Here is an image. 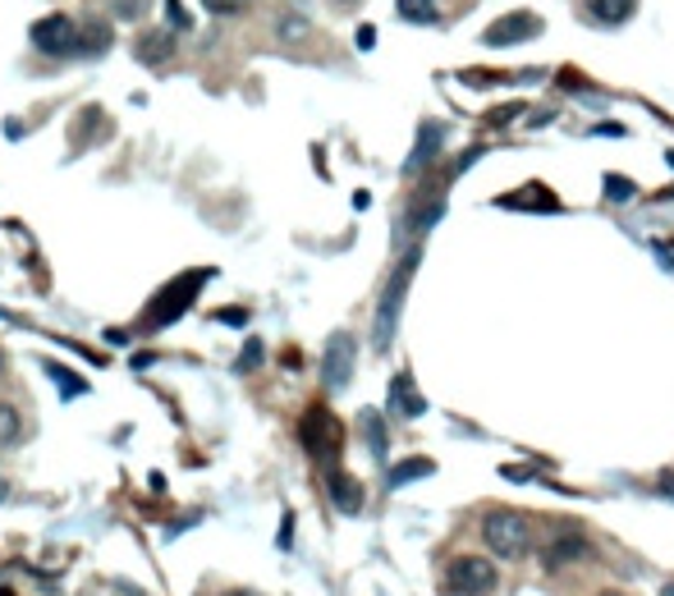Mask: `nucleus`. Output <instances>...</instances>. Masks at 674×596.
Masks as SVG:
<instances>
[{
	"mask_svg": "<svg viewBox=\"0 0 674 596\" xmlns=\"http://www.w3.org/2000/svg\"><path fill=\"white\" fill-rule=\"evenodd\" d=\"M390 414H395V418H423V414H427V399L418 395V386H414V377H408V371L390 377Z\"/></svg>",
	"mask_w": 674,
	"mask_h": 596,
	"instance_id": "nucleus-10",
	"label": "nucleus"
},
{
	"mask_svg": "<svg viewBox=\"0 0 674 596\" xmlns=\"http://www.w3.org/2000/svg\"><path fill=\"white\" fill-rule=\"evenodd\" d=\"M304 32H308L304 19H285V37H304Z\"/></svg>",
	"mask_w": 674,
	"mask_h": 596,
	"instance_id": "nucleus-26",
	"label": "nucleus"
},
{
	"mask_svg": "<svg viewBox=\"0 0 674 596\" xmlns=\"http://www.w3.org/2000/svg\"><path fill=\"white\" fill-rule=\"evenodd\" d=\"M14 436H19V414L10 404H0V445H10Z\"/></svg>",
	"mask_w": 674,
	"mask_h": 596,
	"instance_id": "nucleus-20",
	"label": "nucleus"
},
{
	"mask_svg": "<svg viewBox=\"0 0 674 596\" xmlns=\"http://www.w3.org/2000/svg\"><path fill=\"white\" fill-rule=\"evenodd\" d=\"M482 542L492 546V555H500V560H523L528 546H533L528 514H518V509H486L482 514Z\"/></svg>",
	"mask_w": 674,
	"mask_h": 596,
	"instance_id": "nucleus-1",
	"label": "nucleus"
},
{
	"mask_svg": "<svg viewBox=\"0 0 674 596\" xmlns=\"http://www.w3.org/2000/svg\"><path fill=\"white\" fill-rule=\"evenodd\" d=\"M211 280V271H194V276H179V280H170L161 294H157V304L147 308V326H170L175 317H184L189 312V304L198 298V289Z\"/></svg>",
	"mask_w": 674,
	"mask_h": 596,
	"instance_id": "nucleus-4",
	"label": "nucleus"
},
{
	"mask_svg": "<svg viewBox=\"0 0 674 596\" xmlns=\"http://www.w3.org/2000/svg\"><path fill=\"white\" fill-rule=\"evenodd\" d=\"M523 106H505V110H492V125H509V116H518Z\"/></svg>",
	"mask_w": 674,
	"mask_h": 596,
	"instance_id": "nucleus-25",
	"label": "nucleus"
},
{
	"mask_svg": "<svg viewBox=\"0 0 674 596\" xmlns=\"http://www.w3.org/2000/svg\"><path fill=\"white\" fill-rule=\"evenodd\" d=\"M0 367H6V358H0Z\"/></svg>",
	"mask_w": 674,
	"mask_h": 596,
	"instance_id": "nucleus-32",
	"label": "nucleus"
},
{
	"mask_svg": "<svg viewBox=\"0 0 674 596\" xmlns=\"http://www.w3.org/2000/svg\"><path fill=\"white\" fill-rule=\"evenodd\" d=\"M330 500H335L340 514H358L363 509V481L340 473V468H330Z\"/></svg>",
	"mask_w": 674,
	"mask_h": 596,
	"instance_id": "nucleus-11",
	"label": "nucleus"
},
{
	"mask_svg": "<svg viewBox=\"0 0 674 596\" xmlns=\"http://www.w3.org/2000/svg\"><path fill=\"white\" fill-rule=\"evenodd\" d=\"M596 596H624V592H596Z\"/></svg>",
	"mask_w": 674,
	"mask_h": 596,
	"instance_id": "nucleus-29",
	"label": "nucleus"
},
{
	"mask_svg": "<svg viewBox=\"0 0 674 596\" xmlns=\"http://www.w3.org/2000/svg\"><path fill=\"white\" fill-rule=\"evenodd\" d=\"M216 321H225V326H244V321H248V312L230 308V312H216Z\"/></svg>",
	"mask_w": 674,
	"mask_h": 596,
	"instance_id": "nucleus-24",
	"label": "nucleus"
},
{
	"mask_svg": "<svg viewBox=\"0 0 674 596\" xmlns=\"http://www.w3.org/2000/svg\"><path fill=\"white\" fill-rule=\"evenodd\" d=\"M354 362H358V345L349 330H335L326 340V354H321V381L326 390H345L354 381Z\"/></svg>",
	"mask_w": 674,
	"mask_h": 596,
	"instance_id": "nucleus-5",
	"label": "nucleus"
},
{
	"mask_svg": "<svg viewBox=\"0 0 674 596\" xmlns=\"http://www.w3.org/2000/svg\"><path fill=\"white\" fill-rule=\"evenodd\" d=\"M42 367H47V377L60 386V395H65V399H73V395H83V390H88V381H73V371H65L60 362H42Z\"/></svg>",
	"mask_w": 674,
	"mask_h": 596,
	"instance_id": "nucleus-18",
	"label": "nucleus"
},
{
	"mask_svg": "<svg viewBox=\"0 0 674 596\" xmlns=\"http://www.w3.org/2000/svg\"><path fill=\"white\" fill-rule=\"evenodd\" d=\"M432 473H436V464H432V459H404V464H395V468H390V477H386V481H390V491H395V487H408V481L432 477Z\"/></svg>",
	"mask_w": 674,
	"mask_h": 596,
	"instance_id": "nucleus-15",
	"label": "nucleus"
},
{
	"mask_svg": "<svg viewBox=\"0 0 674 596\" xmlns=\"http://www.w3.org/2000/svg\"><path fill=\"white\" fill-rule=\"evenodd\" d=\"M0 500H6V487H0Z\"/></svg>",
	"mask_w": 674,
	"mask_h": 596,
	"instance_id": "nucleus-31",
	"label": "nucleus"
},
{
	"mask_svg": "<svg viewBox=\"0 0 674 596\" xmlns=\"http://www.w3.org/2000/svg\"><path fill=\"white\" fill-rule=\"evenodd\" d=\"M298 440L308 445V455L313 459H335L340 455V445H345V427H340V418L330 414V408H308L304 414V423H298Z\"/></svg>",
	"mask_w": 674,
	"mask_h": 596,
	"instance_id": "nucleus-3",
	"label": "nucleus"
},
{
	"mask_svg": "<svg viewBox=\"0 0 674 596\" xmlns=\"http://www.w3.org/2000/svg\"><path fill=\"white\" fill-rule=\"evenodd\" d=\"M533 37H542V19L533 10H514L505 19H496L492 28L482 32L486 47H518V42H533Z\"/></svg>",
	"mask_w": 674,
	"mask_h": 596,
	"instance_id": "nucleus-8",
	"label": "nucleus"
},
{
	"mask_svg": "<svg viewBox=\"0 0 674 596\" xmlns=\"http://www.w3.org/2000/svg\"><path fill=\"white\" fill-rule=\"evenodd\" d=\"M418 248L404 257V262L395 267V276H390V285H386V294H381V308H377V321H371V345L377 349H390V340H395V326H399V312H404V294H408V285H414V271H418Z\"/></svg>",
	"mask_w": 674,
	"mask_h": 596,
	"instance_id": "nucleus-2",
	"label": "nucleus"
},
{
	"mask_svg": "<svg viewBox=\"0 0 674 596\" xmlns=\"http://www.w3.org/2000/svg\"><path fill=\"white\" fill-rule=\"evenodd\" d=\"M244 6H248V0H207V10H211V14H239Z\"/></svg>",
	"mask_w": 674,
	"mask_h": 596,
	"instance_id": "nucleus-23",
	"label": "nucleus"
},
{
	"mask_svg": "<svg viewBox=\"0 0 674 596\" xmlns=\"http://www.w3.org/2000/svg\"><path fill=\"white\" fill-rule=\"evenodd\" d=\"M257 362H261V340H248L244 354H239V362H235V371H252Z\"/></svg>",
	"mask_w": 674,
	"mask_h": 596,
	"instance_id": "nucleus-21",
	"label": "nucleus"
},
{
	"mask_svg": "<svg viewBox=\"0 0 674 596\" xmlns=\"http://www.w3.org/2000/svg\"><path fill=\"white\" fill-rule=\"evenodd\" d=\"M633 193H638V189H633V179L606 175V198H611V202H633Z\"/></svg>",
	"mask_w": 674,
	"mask_h": 596,
	"instance_id": "nucleus-19",
	"label": "nucleus"
},
{
	"mask_svg": "<svg viewBox=\"0 0 674 596\" xmlns=\"http://www.w3.org/2000/svg\"><path fill=\"white\" fill-rule=\"evenodd\" d=\"M371 42H377V32H371V28H358V47L371 51Z\"/></svg>",
	"mask_w": 674,
	"mask_h": 596,
	"instance_id": "nucleus-27",
	"label": "nucleus"
},
{
	"mask_svg": "<svg viewBox=\"0 0 674 596\" xmlns=\"http://www.w3.org/2000/svg\"><path fill=\"white\" fill-rule=\"evenodd\" d=\"M170 47H166V37H142V47H138V56L142 60H152V56H166Z\"/></svg>",
	"mask_w": 674,
	"mask_h": 596,
	"instance_id": "nucleus-22",
	"label": "nucleus"
},
{
	"mask_svg": "<svg viewBox=\"0 0 674 596\" xmlns=\"http://www.w3.org/2000/svg\"><path fill=\"white\" fill-rule=\"evenodd\" d=\"M661 596H674V583H665V587H661Z\"/></svg>",
	"mask_w": 674,
	"mask_h": 596,
	"instance_id": "nucleus-28",
	"label": "nucleus"
},
{
	"mask_svg": "<svg viewBox=\"0 0 674 596\" xmlns=\"http://www.w3.org/2000/svg\"><path fill=\"white\" fill-rule=\"evenodd\" d=\"M633 6H638V0H587L596 23H624L633 14Z\"/></svg>",
	"mask_w": 674,
	"mask_h": 596,
	"instance_id": "nucleus-14",
	"label": "nucleus"
},
{
	"mask_svg": "<svg viewBox=\"0 0 674 596\" xmlns=\"http://www.w3.org/2000/svg\"><path fill=\"white\" fill-rule=\"evenodd\" d=\"M542 560H546V569H565V565L587 560V537L578 528H555L546 550H542Z\"/></svg>",
	"mask_w": 674,
	"mask_h": 596,
	"instance_id": "nucleus-9",
	"label": "nucleus"
},
{
	"mask_svg": "<svg viewBox=\"0 0 674 596\" xmlns=\"http://www.w3.org/2000/svg\"><path fill=\"white\" fill-rule=\"evenodd\" d=\"M32 47L42 56H73L79 51V23L69 14H47L32 23Z\"/></svg>",
	"mask_w": 674,
	"mask_h": 596,
	"instance_id": "nucleus-7",
	"label": "nucleus"
},
{
	"mask_svg": "<svg viewBox=\"0 0 674 596\" xmlns=\"http://www.w3.org/2000/svg\"><path fill=\"white\" fill-rule=\"evenodd\" d=\"M230 596H248V592H230Z\"/></svg>",
	"mask_w": 674,
	"mask_h": 596,
	"instance_id": "nucleus-30",
	"label": "nucleus"
},
{
	"mask_svg": "<svg viewBox=\"0 0 674 596\" xmlns=\"http://www.w3.org/2000/svg\"><path fill=\"white\" fill-rule=\"evenodd\" d=\"M445 583H449V592H455V596H486V592L496 587V565L482 560V555H459V560L449 565Z\"/></svg>",
	"mask_w": 674,
	"mask_h": 596,
	"instance_id": "nucleus-6",
	"label": "nucleus"
},
{
	"mask_svg": "<svg viewBox=\"0 0 674 596\" xmlns=\"http://www.w3.org/2000/svg\"><path fill=\"white\" fill-rule=\"evenodd\" d=\"M399 19L408 23H436L440 19V0H399Z\"/></svg>",
	"mask_w": 674,
	"mask_h": 596,
	"instance_id": "nucleus-16",
	"label": "nucleus"
},
{
	"mask_svg": "<svg viewBox=\"0 0 674 596\" xmlns=\"http://www.w3.org/2000/svg\"><path fill=\"white\" fill-rule=\"evenodd\" d=\"M363 436H367V445H371V455L377 459H386V427H381V414H363Z\"/></svg>",
	"mask_w": 674,
	"mask_h": 596,
	"instance_id": "nucleus-17",
	"label": "nucleus"
},
{
	"mask_svg": "<svg viewBox=\"0 0 674 596\" xmlns=\"http://www.w3.org/2000/svg\"><path fill=\"white\" fill-rule=\"evenodd\" d=\"M496 207H509V211H559V202L551 198V189L546 183H528V189H518V193H509V198H500Z\"/></svg>",
	"mask_w": 674,
	"mask_h": 596,
	"instance_id": "nucleus-12",
	"label": "nucleus"
},
{
	"mask_svg": "<svg viewBox=\"0 0 674 596\" xmlns=\"http://www.w3.org/2000/svg\"><path fill=\"white\" fill-rule=\"evenodd\" d=\"M440 138H445V129H440V125H423L418 147H414V157H408V175H418L423 166H432V161H436V147H440Z\"/></svg>",
	"mask_w": 674,
	"mask_h": 596,
	"instance_id": "nucleus-13",
	"label": "nucleus"
}]
</instances>
